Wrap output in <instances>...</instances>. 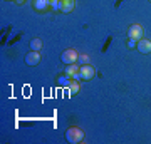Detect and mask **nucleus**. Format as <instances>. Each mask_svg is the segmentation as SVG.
I'll return each instance as SVG.
<instances>
[{
  "label": "nucleus",
  "mask_w": 151,
  "mask_h": 144,
  "mask_svg": "<svg viewBox=\"0 0 151 144\" xmlns=\"http://www.w3.org/2000/svg\"><path fill=\"white\" fill-rule=\"evenodd\" d=\"M65 141L70 144H77L84 141V131L79 128H69L65 131Z\"/></svg>",
  "instance_id": "f257e3e1"
},
{
  "label": "nucleus",
  "mask_w": 151,
  "mask_h": 144,
  "mask_svg": "<svg viewBox=\"0 0 151 144\" xmlns=\"http://www.w3.org/2000/svg\"><path fill=\"white\" fill-rule=\"evenodd\" d=\"M77 57H79V54L76 52L74 49H67V50L62 52L60 60H62L65 65H69V64H76V62H77Z\"/></svg>",
  "instance_id": "f03ea898"
},
{
  "label": "nucleus",
  "mask_w": 151,
  "mask_h": 144,
  "mask_svg": "<svg viewBox=\"0 0 151 144\" xmlns=\"http://www.w3.org/2000/svg\"><path fill=\"white\" fill-rule=\"evenodd\" d=\"M128 37H129L131 40H139V39H143V27H141L139 24L131 25L129 30H128Z\"/></svg>",
  "instance_id": "7ed1b4c3"
},
{
  "label": "nucleus",
  "mask_w": 151,
  "mask_h": 144,
  "mask_svg": "<svg viewBox=\"0 0 151 144\" xmlns=\"http://www.w3.org/2000/svg\"><path fill=\"white\" fill-rule=\"evenodd\" d=\"M79 74H81V79L82 80H91L94 77V67L89 64H84L79 67Z\"/></svg>",
  "instance_id": "20e7f679"
},
{
  "label": "nucleus",
  "mask_w": 151,
  "mask_h": 144,
  "mask_svg": "<svg viewBox=\"0 0 151 144\" xmlns=\"http://www.w3.org/2000/svg\"><path fill=\"white\" fill-rule=\"evenodd\" d=\"M79 67H81V65L69 64L67 67H65V75H69L70 79H74V80H81V74H79Z\"/></svg>",
  "instance_id": "39448f33"
},
{
  "label": "nucleus",
  "mask_w": 151,
  "mask_h": 144,
  "mask_svg": "<svg viewBox=\"0 0 151 144\" xmlns=\"http://www.w3.org/2000/svg\"><path fill=\"white\" fill-rule=\"evenodd\" d=\"M138 50L141 54H151V40H148V39H139L138 40Z\"/></svg>",
  "instance_id": "423d86ee"
},
{
  "label": "nucleus",
  "mask_w": 151,
  "mask_h": 144,
  "mask_svg": "<svg viewBox=\"0 0 151 144\" xmlns=\"http://www.w3.org/2000/svg\"><path fill=\"white\" fill-rule=\"evenodd\" d=\"M39 60H40V54L37 50H32V52H29L25 55V64H29V65H37Z\"/></svg>",
  "instance_id": "0eeeda50"
},
{
  "label": "nucleus",
  "mask_w": 151,
  "mask_h": 144,
  "mask_svg": "<svg viewBox=\"0 0 151 144\" xmlns=\"http://www.w3.org/2000/svg\"><path fill=\"white\" fill-rule=\"evenodd\" d=\"M74 7H76L74 0H62V7H60V10L64 12V14H70V12L74 10Z\"/></svg>",
  "instance_id": "6e6552de"
},
{
  "label": "nucleus",
  "mask_w": 151,
  "mask_h": 144,
  "mask_svg": "<svg viewBox=\"0 0 151 144\" xmlns=\"http://www.w3.org/2000/svg\"><path fill=\"white\" fill-rule=\"evenodd\" d=\"M49 5H50V0H35V2H34L35 10H45Z\"/></svg>",
  "instance_id": "1a4fd4ad"
},
{
  "label": "nucleus",
  "mask_w": 151,
  "mask_h": 144,
  "mask_svg": "<svg viewBox=\"0 0 151 144\" xmlns=\"http://www.w3.org/2000/svg\"><path fill=\"white\" fill-rule=\"evenodd\" d=\"M67 89H69V96H76V94L79 92V82L72 79V82H70V85L67 87Z\"/></svg>",
  "instance_id": "9d476101"
},
{
  "label": "nucleus",
  "mask_w": 151,
  "mask_h": 144,
  "mask_svg": "<svg viewBox=\"0 0 151 144\" xmlns=\"http://www.w3.org/2000/svg\"><path fill=\"white\" fill-rule=\"evenodd\" d=\"M30 49L39 52V50L42 49V40H40V39H34V40H30Z\"/></svg>",
  "instance_id": "9b49d317"
},
{
  "label": "nucleus",
  "mask_w": 151,
  "mask_h": 144,
  "mask_svg": "<svg viewBox=\"0 0 151 144\" xmlns=\"http://www.w3.org/2000/svg\"><path fill=\"white\" fill-rule=\"evenodd\" d=\"M59 82H60L62 85H67V87H69L72 80H70V77H69V75H64V77H59Z\"/></svg>",
  "instance_id": "f8f14e48"
},
{
  "label": "nucleus",
  "mask_w": 151,
  "mask_h": 144,
  "mask_svg": "<svg viewBox=\"0 0 151 144\" xmlns=\"http://www.w3.org/2000/svg\"><path fill=\"white\" fill-rule=\"evenodd\" d=\"M50 5H52V9H55V10H60V7H62V0H52Z\"/></svg>",
  "instance_id": "ddd939ff"
},
{
  "label": "nucleus",
  "mask_w": 151,
  "mask_h": 144,
  "mask_svg": "<svg viewBox=\"0 0 151 144\" xmlns=\"http://www.w3.org/2000/svg\"><path fill=\"white\" fill-rule=\"evenodd\" d=\"M77 62H79L81 65H84V64L89 62V57H87V55H79V57H77Z\"/></svg>",
  "instance_id": "4468645a"
},
{
  "label": "nucleus",
  "mask_w": 151,
  "mask_h": 144,
  "mask_svg": "<svg viewBox=\"0 0 151 144\" xmlns=\"http://www.w3.org/2000/svg\"><path fill=\"white\" fill-rule=\"evenodd\" d=\"M17 4H24V0H15Z\"/></svg>",
  "instance_id": "2eb2a0df"
}]
</instances>
